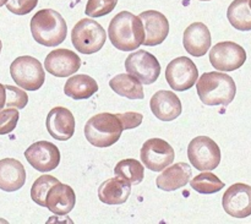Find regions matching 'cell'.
Returning <instances> with one entry per match:
<instances>
[{
    "mask_svg": "<svg viewBox=\"0 0 251 224\" xmlns=\"http://www.w3.org/2000/svg\"><path fill=\"white\" fill-rule=\"evenodd\" d=\"M31 33L34 41L44 47L60 46L68 34L64 17L53 9L39 10L31 20Z\"/></svg>",
    "mask_w": 251,
    "mask_h": 224,
    "instance_id": "cell-3",
    "label": "cell"
},
{
    "mask_svg": "<svg viewBox=\"0 0 251 224\" xmlns=\"http://www.w3.org/2000/svg\"><path fill=\"white\" fill-rule=\"evenodd\" d=\"M139 16L145 28L144 46L154 47L163 43L169 34V22L167 17L156 10H147Z\"/></svg>",
    "mask_w": 251,
    "mask_h": 224,
    "instance_id": "cell-15",
    "label": "cell"
},
{
    "mask_svg": "<svg viewBox=\"0 0 251 224\" xmlns=\"http://www.w3.org/2000/svg\"><path fill=\"white\" fill-rule=\"evenodd\" d=\"M210 61L220 71H234L247 61V51L234 42H220L210 51Z\"/></svg>",
    "mask_w": 251,
    "mask_h": 224,
    "instance_id": "cell-10",
    "label": "cell"
},
{
    "mask_svg": "<svg viewBox=\"0 0 251 224\" xmlns=\"http://www.w3.org/2000/svg\"><path fill=\"white\" fill-rule=\"evenodd\" d=\"M46 125L50 136L58 141H68L75 134V118L68 108H53L47 117Z\"/></svg>",
    "mask_w": 251,
    "mask_h": 224,
    "instance_id": "cell-16",
    "label": "cell"
},
{
    "mask_svg": "<svg viewBox=\"0 0 251 224\" xmlns=\"http://www.w3.org/2000/svg\"><path fill=\"white\" fill-rule=\"evenodd\" d=\"M228 21L235 29L251 31L250 0H234L230 2L227 11Z\"/></svg>",
    "mask_w": 251,
    "mask_h": 224,
    "instance_id": "cell-25",
    "label": "cell"
},
{
    "mask_svg": "<svg viewBox=\"0 0 251 224\" xmlns=\"http://www.w3.org/2000/svg\"><path fill=\"white\" fill-rule=\"evenodd\" d=\"M141 81L132 75L119 74L109 81V86L117 95L129 100H142L145 97Z\"/></svg>",
    "mask_w": 251,
    "mask_h": 224,
    "instance_id": "cell-24",
    "label": "cell"
},
{
    "mask_svg": "<svg viewBox=\"0 0 251 224\" xmlns=\"http://www.w3.org/2000/svg\"><path fill=\"white\" fill-rule=\"evenodd\" d=\"M250 6H251V0H250Z\"/></svg>",
    "mask_w": 251,
    "mask_h": 224,
    "instance_id": "cell-38",
    "label": "cell"
},
{
    "mask_svg": "<svg viewBox=\"0 0 251 224\" xmlns=\"http://www.w3.org/2000/svg\"><path fill=\"white\" fill-rule=\"evenodd\" d=\"M20 114L17 108H6L0 110V135L10 134L19 123Z\"/></svg>",
    "mask_w": 251,
    "mask_h": 224,
    "instance_id": "cell-30",
    "label": "cell"
},
{
    "mask_svg": "<svg viewBox=\"0 0 251 224\" xmlns=\"http://www.w3.org/2000/svg\"><path fill=\"white\" fill-rule=\"evenodd\" d=\"M150 107L157 119L162 122H173L181 114V102L172 91H158L152 96Z\"/></svg>",
    "mask_w": 251,
    "mask_h": 224,
    "instance_id": "cell-17",
    "label": "cell"
},
{
    "mask_svg": "<svg viewBox=\"0 0 251 224\" xmlns=\"http://www.w3.org/2000/svg\"><path fill=\"white\" fill-rule=\"evenodd\" d=\"M212 39L208 27L202 22H194L184 31L183 44L185 50L193 56H203L210 49Z\"/></svg>",
    "mask_w": 251,
    "mask_h": 224,
    "instance_id": "cell-18",
    "label": "cell"
},
{
    "mask_svg": "<svg viewBox=\"0 0 251 224\" xmlns=\"http://www.w3.org/2000/svg\"><path fill=\"white\" fill-rule=\"evenodd\" d=\"M58 183V179L49 175V174H44V175L39 176L31 188V199L33 200V202L42 206V207H47L46 201L49 190L51 189V186H54Z\"/></svg>",
    "mask_w": 251,
    "mask_h": 224,
    "instance_id": "cell-28",
    "label": "cell"
},
{
    "mask_svg": "<svg viewBox=\"0 0 251 224\" xmlns=\"http://www.w3.org/2000/svg\"><path fill=\"white\" fill-rule=\"evenodd\" d=\"M140 157L147 169L158 173L173 163L176 152L166 140L154 137L145 142L140 151Z\"/></svg>",
    "mask_w": 251,
    "mask_h": 224,
    "instance_id": "cell-8",
    "label": "cell"
},
{
    "mask_svg": "<svg viewBox=\"0 0 251 224\" xmlns=\"http://www.w3.org/2000/svg\"><path fill=\"white\" fill-rule=\"evenodd\" d=\"M191 174H193V172H191L190 166L188 163H184V162L167 167L157 176V188L163 191H167V193L176 191L178 189L184 188L186 184L190 183Z\"/></svg>",
    "mask_w": 251,
    "mask_h": 224,
    "instance_id": "cell-19",
    "label": "cell"
},
{
    "mask_svg": "<svg viewBox=\"0 0 251 224\" xmlns=\"http://www.w3.org/2000/svg\"><path fill=\"white\" fill-rule=\"evenodd\" d=\"M6 104V88L4 85L0 83V110Z\"/></svg>",
    "mask_w": 251,
    "mask_h": 224,
    "instance_id": "cell-34",
    "label": "cell"
},
{
    "mask_svg": "<svg viewBox=\"0 0 251 224\" xmlns=\"http://www.w3.org/2000/svg\"><path fill=\"white\" fill-rule=\"evenodd\" d=\"M124 126L118 117L112 113H100L87 120L85 125V136L92 146L110 147L119 141Z\"/></svg>",
    "mask_w": 251,
    "mask_h": 224,
    "instance_id": "cell-4",
    "label": "cell"
},
{
    "mask_svg": "<svg viewBox=\"0 0 251 224\" xmlns=\"http://www.w3.org/2000/svg\"><path fill=\"white\" fill-rule=\"evenodd\" d=\"M108 37L117 49L132 51L144 44V24L140 16H135L129 11H120L110 21Z\"/></svg>",
    "mask_w": 251,
    "mask_h": 224,
    "instance_id": "cell-1",
    "label": "cell"
},
{
    "mask_svg": "<svg viewBox=\"0 0 251 224\" xmlns=\"http://www.w3.org/2000/svg\"><path fill=\"white\" fill-rule=\"evenodd\" d=\"M107 39V32L92 19H82L74 26L71 31V42L78 53L95 54L103 48Z\"/></svg>",
    "mask_w": 251,
    "mask_h": 224,
    "instance_id": "cell-5",
    "label": "cell"
},
{
    "mask_svg": "<svg viewBox=\"0 0 251 224\" xmlns=\"http://www.w3.org/2000/svg\"><path fill=\"white\" fill-rule=\"evenodd\" d=\"M6 88V107L7 108H17V109H24L28 103V96L25 91L20 90L19 87L14 86H5Z\"/></svg>",
    "mask_w": 251,
    "mask_h": 224,
    "instance_id": "cell-31",
    "label": "cell"
},
{
    "mask_svg": "<svg viewBox=\"0 0 251 224\" xmlns=\"http://www.w3.org/2000/svg\"><path fill=\"white\" fill-rule=\"evenodd\" d=\"M26 183V171L24 164L14 158L0 161V189L5 193L20 190Z\"/></svg>",
    "mask_w": 251,
    "mask_h": 224,
    "instance_id": "cell-20",
    "label": "cell"
},
{
    "mask_svg": "<svg viewBox=\"0 0 251 224\" xmlns=\"http://www.w3.org/2000/svg\"><path fill=\"white\" fill-rule=\"evenodd\" d=\"M10 75L19 87L37 91L46 81L43 66L38 59L29 55L19 56L10 65Z\"/></svg>",
    "mask_w": 251,
    "mask_h": 224,
    "instance_id": "cell-6",
    "label": "cell"
},
{
    "mask_svg": "<svg viewBox=\"0 0 251 224\" xmlns=\"http://www.w3.org/2000/svg\"><path fill=\"white\" fill-rule=\"evenodd\" d=\"M127 74L139 78L144 85H152L161 74V65L154 55L146 50H137L130 54L125 60Z\"/></svg>",
    "mask_w": 251,
    "mask_h": 224,
    "instance_id": "cell-11",
    "label": "cell"
},
{
    "mask_svg": "<svg viewBox=\"0 0 251 224\" xmlns=\"http://www.w3.org/2000/svg\"><path fill=\"white\" fill-rule=\"evenodd\" d=\"M97 91V81L86 74L71 76L64 86L65 95L76 100H87V98L92 97Z\"/></svg>",
    "mask_w": 251,
    "mask_h": 224,
    "instance_id": "cell-23",
    "label": "cell"
},
{
    "mask_svg": "<svg viewBox=\"0 0 251 224\" xmlns=\"http://www.w3.org/2000/svg\"><path fill=\"white\" fill-rule=\"evenodd\" d=\"M190 185L196 193L207 194V195L218 193L225 188V183L217 175L210 173V171H206L195 176L193 180H190Z\"/></svg>",
    "mask_w": 251,
    "mask_h": 224,
    "instance_id": "cell-27",
    "label": "cell"
},
{
    "mask_svg": "<svg viewBox=\"0 0 251 224\" xmlns=\"http://www.w3.org/2000/svg\"><path fill=\"white\" fill-rule=\"evenodd\" d=\"M44 68L56 77H68L77 73L81 68V59L70 49H55L47 55Z\"/></svg>",
    "mask_w": 251,
    "mask_h": 224,
    "instance_id": "cell-14",
    "label": "cell"
},
{
    "mask_svg": "<svg viewBox=\"0 0 251 224\" xmlns=\"http://www.w3.org/2000/svg\"><path fill=\"white\" fill-rule=\"evenodd\" d=\"M38 4V0H7L6 7L10 12L19 16L29 14Z\"/></svg>",
    "mask_w": 251,
    "mask_h": 224,
    "instance_id": "cell-32",
    "label": "cell"
},
{
    "mask_svg": "<svg viewBox=\"0 0 251 224\" xmlns=\"http://www.w3.org/2000/svg\"><path fill=\"white\" fill-rule=\"evenodd\" d=\"M201 102L206 105H228L234 100L237 86L229 75L223 73H205L196 83Z\"/></svg>",
    "mask_w": 251,
    "mask_h": 224,
    "instance_id": "cell-2",
    "label": "cell"
},
{
    "mask_svg": "<svg viewBox=\"0 0 251 224\" xmlns=\"http://www.w3.org/2000/svg\"><path fill=\"white\" fill-rule=\"evenodd\" d=\"M118 0H88L85 14L91 17H102L115 9Z\"/></svg>",
    "mask_w": 251,
    "mask_h": 224,
    "instance_id": "cell-29",
    "label": "cell"
},
{
    "mask_svg": "<svg viewBox=\"0 0 251 224\" xmlns=\"http://www.w3.org/2000/svg\"><path fill=\"white\" fill-rule=\"evenodd\" d=\"M222 206L232 217H249L251 216V186L243 183L233 184L223 195Z\"/></svg>",
    "mask_w": 251,
    "mask_h": 224,
    "instance_id": "cell-13",
    "label": "cell"
},
{
    "mask_svg": "<svg viewBox=\"0 0 251 224\" xmlns=\"http://www.w3.org/2000/svg\"><path fill=\"white\" fill-rule=\"evenodd\" d=\"M115 175L130 181L134 185L142 183L145 176V168L139 161L134 158H126L117 163L114 168Z\"/></svg>",
    "mask_w": 251,
    "mask_h": 224,
    "instance_id": "cell-26",
    "label": "cell"
},
{
    "mask_svg": "<svg viewBox=\"0 0 251 224\" xmlns=\"http://www.w3.org/2000/svg\"><path fill=\"white\" fill-rule=\"evenodd\" d=\"M201 1H210V0H201Z\"/></svg>",
    "mask_w": 251,
    "mask_h": 224,
    "instance_id": "cell-37",
    "label": "cell"
},
{
    "mask_svg": "<svg viewBox=\"0 0 251 224\" xmlns=\"http://www.w3.org/2000/svg\"><path fill=\"white\" fill-rule=\"evenodd\" d=\"M6 2H7V0H0V7L4 6V5L6 4Z\"/></svg>",
    "mask_w": 251,
    "mask_h": 224,
    "instance_id": "cell-35",
    "label": "cell"
},
{
    "mask_svg": "<svg viewBox=\"0 0 251 224\" xmlns=\"http://www.w3.org/2000/svg\"><path fill=\"white\" fill-rule=\"evenodd\" d=\"M131 194V183L125 179L110 178L98 189V199L105 205H123Z\"/></svg>",
    "mask_w": 251,
    "mask_h": 224,
    "instance_id": "cell-22",
    "label": "cell"
},
{
    "mask_svg": "<svg viewBox=\"0 0 251 224\" xmlns=\"http://www.w3.org/2000/svg\"><path fill=\"white\" fill-rule=\"evenodd\" d=\"M199 78V70L188 56H179L166 68V80L172 90L176 92L190 90Z\"/></svg>",
    "mask_w": 251,
    "mask_h": 224,
    "instance_id": "cell-9",
    "label": "cell"
},
{
    "mask_svg": "<svg viewBox=\"0 0 251 224\" xmlns=\"http://www.w3.org/2000/svg\"><path fill=\"white\" fill-rule=\"evenodd\" d=\"M25 157L27 162L41 173L54 171L60 163V151L55 145L48 141L32 144L25 151Z\"/></svg>",
    "mask_w": 251,
    "mask_h": 224,
    "instance_id": "cell-12",
    "label": "cell"
},
{
    "mask_svg": "<svg viewBox=\"0 0 251 224\" xmlns=\"http://www.w3.org/2000/svg\"><path fill=\"white\" fill-rule=\"evenodd\" d=\"M118 117L120 118L123 123V126H124V130H131L135 129V127L140 126L142 123V114L135 112H127L123 113V114H118Z\"/></svg>",
    "mask_w": 251,
    "mask_h": 224,
    "instance_id": "cell-33",
    "label": "cell"
},
{
    "mask_svg": "<svg viewBox=\"0 0 251 224\" xmlns=\"http://www.w3.org/2000/svg\"><path fill=\"white\" fill-rule=\"evenodd\" d=\"M47 208L54 215L65 216L74 210L76 203V195L73 188L59 181L49 190L47 196Z\"/></svg>",
    "mask_w": 251,
    "mask_h": 224,
    "instance_id": "cell-21",
    "label": "cell"
},
{
    "mask_svg": "<svg viewBox=\"0 0 251 224\" xmlns=\"http://www.w3.org/2000/svg\"><path fill=\"white\" fill-rule=\"evenodd\" d=\"M188 157L198 171H213L221 163V149L211 137L198 136L189 144Z\"/></svg>",
    "mask_w": 251,
    "mask_h": 224,
    "instance_id": "cell-7",
    "label": "cell"
},
{
    "mask_svg": "<svg viewBox=\"0 0 251 224\" xmlns=\"http://www.w3.org/2000/svg\"><path fill=\"white\" fill-rule=\"evenodd\" d=\"M1 49H2V43H1V39H0V53H1Z\"/></svg>",
    "mask_w": 251,
    "mask_h": 224,
    "instance_id": "cell-36",
    "label": "cell"
}]
</instances>
